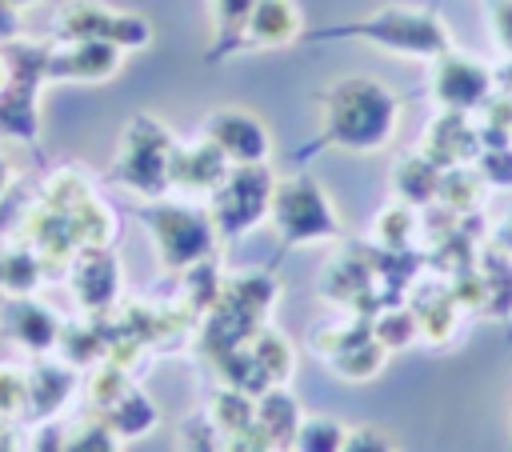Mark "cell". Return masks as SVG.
I'll use <instances>...</instances> for the list:
<instances>
[{"label":"cell","mask_w":512,"mask_h":452,"mask_svg":"<svg viewBox=\"0 0 512 452\" xmlns=\"http://www.w3.org/2000/svg\"><path fill=\"white\" fill-rule=\"evenodd\" d=\"M92 416H100L120 440H136L156 428V404L140 388H128L120 400H112L104 412H92Z\"/></svg>","instance_id":"cell-19"},{"label":"cell","mask_w":512,"mask_h":452,"mask_svg":"<svg viewBox=\"0 0 512 452\" xmlns=\"http://www.w3.org/2000/svg\"><path fill=\"white\" fill-rule=\"evenodd\" d=\"M32 452H64V428L44 424V428L36 432V440H32Z\"/></svg>","instance_id":"cell-35"},{"label":"cell","mask_w":512,"mask_h":452,"mask_svg":"<svg viewBox=\"0 0 512 452\" xmlns=\"http://www.w3.org/2000/svg\"><path fill=\"white\" fill-rule=\"evenodd\" d=\"M356 32L372 36L376 44H384V48H392L400 56H444L448 52L444 24L424 8H404V4L384 8V12L368 16V20H360Z\"/></svg>","instance_id":"cell-7"},{"label":"cell","mask_w":512,"mask_h":452,"mask_svg":"<svg viewBox=\"0 0 512 452\" xmlns=\"http://www.w3.org/2000/svg\"><path fill=\"white\" fill-rule=\"evenodd\" d=\"M344 440H348V432L340 428V420H332V416H312V420L300 424L292 448H296V452H340Z\"/></svg>","instance_id":"cell-28"},{"label":"cell","mask_w":512,"mask_h":452,"mask_svg":"<svg viewBox=\"0 0 512 452\" xmlns=\"http://www.w3.org/2000/svg\"><path fill=\"white\" fill-rule=\"evenodd\" d=\"M256 0H212V20H216V36H232L244 28L248 12Z\"/></svg>","instance_id":"cell-33"},{"label":"cell","mask_w":512,"mask_h":452,"mask_svg":"<svg viewBox=\"0 0 512 452\" xmlns=\"http://www.w3.org/2000/svg\"><path fill=\"white\" fill-rule=\"evenodd\" d=\"M44 280V264L28 244H0V292L8 296H32Z\"/></svg>","instance_id":"cell-20"},{"label":"cell","mask_w":512,"mask_h":452,"mask_svg":"<svg viewBox=\"0 0 512 452\" xmlns=\"http://www.w3.org/2000/svg\"><path fill=\"white\" fill-rule=\"evenodd\" d=\"M476 272H480V284H484V312L508 316L512 312V260H508V252L504 248L488 252Z\"/></svg>","instance_id":"cell-22"},{"label":"cell","mask_w":512,"mask_h":452,"mask_svg":"<svg viewBox=\"0 0 512 452\" xmlns=\"http://www.w3.org/2000/svg\"><path fill=\"white\" fill-rule=\"evenodd\" d=\"M8 4H16V8H20V4H36V0H8Z\"/></svg>","instance_id":"cell-40"},{"label":"cell","mask_w":512,"mask_h":452,"mask_svg":"<svg viewBox=\"0 0 512 452\" xmlns=\"http://www.w3.org/2000/svg\"><path fill=\"white\" fill-rule=\"evenodd\" d=\"M416 228H420V216H416V208H412V204H404V200L388 204V208L376 216V224H372L376 244H384L388 252H404V248L412 244Z\"/></svg>","instance_id":"cell-24"},{"label":"cell","mask_w":512,"mask_h":452,"mask_svg":"<svg viewBox=\"0 0 512 452\" xmlns=\"http://www.w3.org/2000/svg\"><path fill=\"white\" fill-rule=\"evenodd\" d=\"M248 352H252V356H256V364L264 368L268 384H280V380H288V376H292V348H288V340H284V336H276V332L260 328V332L248 340Z\"/></svg>","instance_id":"cell-26"},{"label":"cell","mask_w":512,"mask_h":452,"mask_svg":"<svg viewBox=\"0 0 512 452\" xmlns=\"http://www.w3.org/2000/svg\"><path fill=\"white\" fill-rule=\"evenodd\" d=\"M372 336H376L380 348L388 352V348H408V344L420 336V328H416V316H412V312H404V308H388V312L376 316Z\"/></svg>","instance_id":"cell-30"},{"label":"cell","mask_w":512,"mask_h":452,"mask_svg":"<svg viewBox=\"0 0 512 452\" xmlns=\"http://www.w3.org/2000/svg\"><path fill=\"white\" fill-rule=\"evenodd\" d=\"M60 316L48 308V304H40V300H32V296H8L4 300V308H0V332H4V340H12L20 352H28V356H48V352H56V344H60Z\"/></svg>","instance_id":"cell-9"},{"label":"cell","mask_w":512,"mask_h":452,"mask_svg":"<svg viewBox=\"0 0 512 452\" xmlns=\"http://www.w3.org/2000/svg\"><path fill=\"white\" fill-rule=\"evenodd\" d=\"M228 168H232V164L224 160V152L204 136V140H196V144L172 152V164H168V188L212 196V192L224 184Z\"/></svg>","instance_id":"cell-14"},{"label":"cell","mask_w":512,"mask_h":452,"mask_svg":"<svg viewBox=\"0 0 512 452\" xmlns=\"http://www.w3.org/2000/svg\"><path fill=\"white\" fill-rule=\"evenodd\" d=\"M268 216L280 228V236L292 240V244H308V240H324V236L340 232V216H336L328 192L304 172L284 176V180L272 184Z\"/></svg>","instance_id":"cell-3"},{"label":"cell","mask_w":512,"mask_h":452,"mask_svg":"<svg viewBox=\"0 0 512 452\" xmlns=\"http://www.w3.org/2000/svg\"><path fill=\"white\" fill-rule=\"evenodd\" d=\"M28 416V372L16 364H0V424Z\"/></svg>","instance_id":"cell-31"},{"label":"cell","mask_w":512,"mask_h":452,"mask_svg":"<svg viewBox=\"0 0 512 452\" xmlns=\"http://www.w3.org/2000/svg\"><path fill=\"white\" fill-rule=\"evenodd\" d=\"M204 136L224 152L228 164H264L272 152V136L264 120L244 108H216L204 124Z\"/></svg>","instance_id":"cell-8"},{"label":"cell","mask_w":512,"mask_h":452,"mask_svg":"<svg viewBox=\"0 0 512 452\" xmlns=\"http://www.w3.org/2000/svg\"><path fill=\"white\" fill-rule=\"evenodd\" d=\"M476 172H480L484 184L508 188V184H512V144H492V148H484Z\"/></svg>","instance_id":"cell-32"},{"label":"cell","mask_w":512,"mask_h":452,"mask_svg":"<svg viewBox=\"0 0 512 452\" xmlns=\"http://www.w3.org/2000/svg\"><path fill=\"white\" fill-rule=\"evenodd\" d=\"M56 352H60L68 364H92V360L104 352V336H100L92 324H64Z\"/></svg>","instance_id":"cell-29"},{"label":"cell","mask_w":512,"mask_h":452,"mask_svg":"<svg viewBox=\"0 0 512 452\" xmlns=\"http://www.w3.org/2000/svg\"><path fill=\"white\" fill-rule=\"evenodd\" d=\"M300 408L296 400L284 392V388H268L256 396V428L276 444V452L292 448L296 444V432H300Z\"/></svg>","instance_id":"cell-18"},{"label":"cell","mask_w":512,"mask_h":452,"mask_svg":"<svg viewBox=\"0 0 512 452\" xmlns=\"http://www.w3.org/2000/svg\"><path fill=\"white\" fill-rule=\"evenodd\" d=\"M476 152H480V136L464 124V112H444L432 120L428 140H424V156L436 168H460Z\"/></svg>","instance_id":"cell-16"},{"label":"cell","mask_w":512,"mask_h":452,"mask_svg":"<svg viewBox=\"0 0 512 452\" xmlns=\"http://www.w3.org/2000/svg\"><path fill=\"white\" fill-rule=\"evenodd\" d=\"M8 84H12V56L0 52V96L8 92Z\"/></svg>","instance_id":"cell-38"},{"label":"cell","mask_w":512,"mask_h":452,"mask_svg":"<svg viewBox=\"0 0 512 452\" xmlns=\"http://www.w3.org/2000/svg\"><path fill=\"white\" fill-rule=\"evenodd\" d=\"M340 452H392V444L376 428H356V432H348V440H344Z\"/></svg>","instance_id":"cell-34"},{"label":"cell","mask_w":512,"mask_h":452,"mask_svg":"<svg viewBox=\"0 0 512 452\" xmlns=\"http://www.w3.org/2000/svg\"><path fill=\"white\" fill-rule=\"evenodd\" d=\"M272 176L264 164H232L224 184L212 192V228L228 232V236H244L252 224H260L268 216L272 204Z\"/></svg>","instance_id":"cell-5"},{"label":"cell","mask_w":512,"mask_h":452,"mask_svg":"<svg viewBox=\"0 0 512 452\" xmlns=\"http://www.w3.org/2000/svg\"><path fill=\"white\" fill-rule=\"evenodd\" d=\"M440 172L444 168H436L424 152L420 156H408V160H400V168H396V176H392V184H396V196L404 200V204H428V200H436L440 196Z\"/></svg>","instance_id":"cell-21"},{"label":"cell","mask_w":512,"mask_h":452,"mask_svg":"<svg viewBox=\"0 0 512 452\" xmlns=\"http://www.w3.org/2000/svg\"><path fill=\"white\" fill-rule=\"evenodd\" d=\"M480 196H484L480 172H472V168H448V172H440V196L436 200L448 212H468V208L480 204Z\"/></svg>","instance_id":"cell-25"},{"label":"cell","mask_w":512,"mask_h":452,"mask_svg":"<svg viewBox=\"0 0 512 452\" xmlns=\"http://www.w3.org/2000/svg\"><path fill=\"white\" fill-rule=\"evenodd\" d=\"M172 136L160 120L152 116H136L124 136H120V152L112 164V176L132 188L136 196H160L168 188V164H172Z\"/></svg>","instance_id":"cell-2"},{"label":"cell","mask_w":512,"mask_h":452,"mask_svg":"<svg viewBox=\"0 0 512 452\" xmlns=\"http://www.w3.org/2000/svg\"><path fill=\"white\" fill-rule=\"evenodd\" d=\"M412 316H416V328L428 336V340H444L452 332V316H456V296L448 288H436V292H424L420 300H412Z\"/></svg>","instance_id":"cell-23"},{"label":"cell","mask_w":512,"mask_h":452,"mask_svg":"<svg viewBox=\"0 0 512 452\" xmlns=\"http://www.w3.org/2000/svg\"><path fill=\"white\" fill-rule=\"evenodd\" d=\"M488 88H492V76L484 64L468 60V56H456L452 48L444 56H436V68H432V96L448 108V112H468V108H480L488 100Z\"/></svg>","instance_id":"cell-10"},{"label":"cell","mask_w":512,"mask_h":452,"mask_svg":"<svg viewBox=\"0 0 512 452\" xmlns=\"http://www.w3.org/2000/svg\"><path fill=\"white\" fill-rule=\"evenodd\" d=\"M16 32V4L0 0V40H8Z\"/></svg>","instance_id":"cell-36"},{"label":"cell","mask_w":512,"mask_h":452,"mask_svg":"<svg viewBox=\"0 0 512 452\" xmlns=\"http://www.w3.org/2000/svg\"><path fill=\"white\" fill-rule=\"evenodd\" d=\"M496 248H504V252L512 256V212L504 216V224H500V232H496Z\"/></svg>","instance_id":"cell-37"},{"label":"cell","mask_w":512,"mask_h":452,"mask_svg":"<svg viewBox=\"0 0 512 452\" xmlns=\"http://www.w3.org/2000/svg\"><path fill=\"white\" fill-rule=\"evenodd\" d=\"M8 184H12V164H8V156L0 152V200L8 196Z\"/></svg>","instance_id":"cell-39"},{"label":"cell","mask_w":512,"mask_h":452,"mask_svg":"<svg viewBox=\"0 0 512 452\" xmlns=\"http://www.w3.org/2000/svg\"><path fill=\"white\" fill-rule=\"evenodd\" d=\"M68 284L84 312H108L120 296V264L108 248H80L68 264Z\"/></svg>","instance_id":"cell-11"},{"label":"cell","mask_w":512,"mask_h":452,"mask_svg":"<svg viewBox=\"0 0 512 452\" xmlns=\"http://www.w3.org/2000/svg\"><path fill=\"white\" fill-rule=\"evenodd\" d=\"M324 116V144L348 148V152H376L392 140L400 104L388 84L372 76H340L320 96Z\"/></svg>","instance_id":"cell-1"},{"label":"cell","mask_w":512,"mask_h":452,"mask_svg":"<svg viewBox=\"0 0 512 452\" xmlns=\"http://www.w3.org/2000/svg\"><path fill=\"white\" fill-rule=\"evenodd\" d=\"M148 228H152V244L164 268L180 272V268H196L208 260L212 252V216L192 212L184 204H156L144 212Z\"/></svg>","instance_id":"cell-4"},{"label":"cell","mask_w":512,"mask_h":452,"mask_svg":"<svg viewBox=\"0 0 512 452\" xmlns=\"http://www.w3.org/2000/svg\"><path fill=\"white\" fill-rule=\"evenodd\" d=\"M56 32L64 40H108L116 48H144L152 40V24L136 12H116L100 0H68L56 12Z\"/></svg>","instance_id":"cell-6"},{"label":"cell","mask_w":512,"mask_h":452,"mask_svg":"<svg viewBox=\"0 0 512 452\" xmlns=\"http://www.w3.org/2000/svg\"><path fill=\"white\" fill-rule=\"evenodd\" d=\"M64 452H120V436L100 416H88L64 428Z\"/></svg>","instance_id":"cell-27"},{"label":"cell","mask_w":512,"mask_h":452,"mask_svg":"<svg viewBox=\"0 0 512 452\" xmlns=\"http://www.w3.org/2000/svg\"><path fill=\"white\" fill-rule=\"evenodd\" d=\"M316 348H324L328 364H332L340 376H348V380H372V376L384 368V360H388V352L380 348V340H376L372 328H364V324H356V332H348V328H328L324 336H316Z\"/></svg>","instance_id":"cell-12"},{"label":"cell","mask_w":512,"mask_h":452,"mask_svg":"<svg viewBox=\"0 0 512 452\" xmlns=\"http://www.w3.org/2000/svg\"><path fill=\"white\" fill-rule=\"evenodd\" d=\"M300 28H304V20H300L296 0H256L240 32L256 48H280V44H292L300 36Z\"/></svg>","instance_id":"cell-15"},{"label":"cell","mask_w":512,"mask_h":452,"mask_svg":"<svg viewBox=\"0 0 512 452\" xmlns=\"http://www.w3.org/2000/svg\"><path fill=\"white\" fill-rule=\"evenodd\" d=\"M120 56H124V48H116L108 40H64V48L48 52V76L96 84V80L116 76Z\"/></svg>","instance_id":"cell-13"},{"label":"cell","mask_w":512,"mask_h":452,"mask_svg":"<svg viewBox=\"0 0 512 452\" xmlns=\"http://www.w3.org/2000/svg\"><path fill=\"white\" fill-rule=\"evenodd\" d=\"M72 388H76V376L60 360H40L36 368H28V420L56 416L72 396Z\"/></svg>","instance_id":"cell-17"}]
</instances>
